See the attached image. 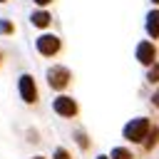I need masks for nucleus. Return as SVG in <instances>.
<instances>
[{
	"label": "nucleus",
	"instance_id": "nucleus-1",
	"mask_svg": "<svg viewBox=\"0 0 159 159\" xmlns=\"http://www.w3.org/2000/svg\"><path fill=\"white\" fill-rule=\"evenodd\" d=\"M149 132H152L149 119L147 117H137V119H132L124 127V139H129V142H144L149 137Z\"/></svg>",
	"mask_w": 159,
	"mask_h": 159
},
{
	"label": "nucleus",
	"instance_id": "nucleus-2",
	"mask_svg": "<svg viewBox=\"0 0 159 159\" xmlns=\"http://www.w3.org/2000/svg\"><path fill=\"white\" fill-rule=\"evenodd\" d=\"M70 80H72V75H70V70L62 67V65H55V67L47 70V84H50L52 89H65V87L70 84Z\"/></svg>",
	"mask_w": 159,
	"mask_h": 159
},
{
	"label": "nucleus",
	"instance_id": "nucleus-3",
	"mask_svg": "<svg viewBox=\"0 0 159 159\" xmlns=\"http://www.w3.org/2000/svg\"><path fill=\"white\" fill-rule=\"evenodd\" d=\"M35 45H37V52L45 57H52L60 52V37L57 35H40Z\"/></svg>",
	"mask_w": 159,
	"mask_h": 159
},
{
	"label": "nucleus",
	"instance_id": "nucleus-4",
	"mask_svg": "<svg viewBox=\"0 0 159 159\" xmlns=\"http://www.w3.org/2000/svg\"><path fill=\"white\" fill-rule=\"evenodd\" d=\"M52 107H55V112H57L60 117H75V114H77V102H75L72 97H67V94H60V97L52 102Z\"/></svg>",
	"mask_w": 159,
	"mask_h": 159
},
{
	"label": "nucleus",
	"instance_id": "nucleus-5",
	"mask_svg": "<svg viewBox=\"0 0 159 159\" xmlns=\"http://www.w3.org/2000/svg\"><path fill=\"white\" fill-rule=\"evenodd\" d=\"M20 97H22V102H27V104L37 102V87H35V80H32L30 75H22V77H20Z\"/></svg>",
	"mask_w": 159,
	"mask_h": 159
},
{
	"label": "nucleus",
	"instance_id": "nucleus-6",
	"mask_svg": "<svg viewBox=\"0 0 159 159\" xmlns=\"http://www.w3.org/2000/svg\"><path fill=\"white\" fill-rule=\"evenodd\" d=\"M154 57H157V47L152 45V42H139L137 45V60L142 62V65H147V67H152L154 65Z\"/></svg>",
	"mask_w": 159,
	"mask_h": 159
},
{
	"label": "nucleus",
	"instance_id": "nucleus-7",
	"mask_svg": "<svg viewBox=\"0 0 159 159\" xmlns=\"http://www.w3.org/2000/svg\"><path fill=\"white\" fill-rule=\"evenodd\" d=\"M147 32L149 37H159V10H152L147 15Z\"/></svg>",
	"mask_w": 159,
	"mask_h": 159
},
{
	"label": "nucleus",
	"instance_id": "nucleus-8",
	"mask_svg": "<svg viewBox=\"0 0 159 159\" xmlns=\"http://www.w3.org/2000/svg\"><path fill=\"white\" fill-rule=\"evenodd\" d=\"M50 12L47 10H37V12H32V17H30V22L35 25V27H47L50 25Z\"/></svg>",
	"mask_w": 159,
	"mask_h": 159
},
{
	"label": "nucleus",
	"instance_id": "nucleus-9",
	"mask_svg": "<svg viewBox=\"0 0 159 159\" xmlns=\"http://www.w3.org/2000/svg\"><path fill=\"white\" fill-rule=\"evenodd\" d=\"M157 144H159V127H152L149 137L144 139V147H147V149H154Z\"/></svg>",
	"mask_w": 159,
	"mask_h": 159
},
{
	"label": "nucleus",
	"instance_id": "nucleus-10",
	"mask_svg": "<svg viewBox=\"0 0 159 159\" xmlns=\"http://www.w3.org/2000/svg\"><path fill=\"white\" fill-rule=\"evenodd\" d=\"M109 159H134V157H132V152H129V149L117 147V149H112V157H109Z\"/></svg>",
	"mask_w": 159,
	"mask_h": 159
},
{
	"label": "nucleus",
	"instance_id": "nucleus-11",
	"mask_svg": "<svg viewBox=\"0 0 159 159\" xmlns=\"http://www.w3.org/2000/svg\"><path fill=\"white\" fill-rule=\"evenodd\" d=\"M15 32V25L10 20H0V35H12Z\"/></svg>",
	"mask_w": 159,
	"mask_h": 159
},
{
	"label": "nucleus",
	"instance_id": "nucleus-12",
	"mask_svg": "<svg viewBox=\"0 0 159 159\" xmlns=\"http://www.w3.org/2000/svg\"><path fill=\"white\" fill-rule=\"evenodd\" d=\"M147 80H149V82H159V62H154V65L149 67V72H147Z\"/></svg>",
	"mask_w": 159,
	"mask_h": 159
},
{
	"label": "nucleus",
	"instance_id": "nucleus-13",
	"mask_svg": "<svg viewBox=\"0 0 159 159\" xmlns=\"http://www.w3.org/2000/svg\"><path fill=\"white\" fill-rule=\"evenodd\" d=\"M77 144L82 147V149H87L89 144H87V137H84V132H77Z\"/></svg>",
	"mask_w": 159,
	"mask_h": 159
},
{
	"label": "nucleus",
	"instance_id": "nucleus-14",
	"mask_svg": "<svg viewBox=\"0 0 159 159\" xmlns=\"http://www.w3.org/2000/svg\"><path fill=\"white\" fill-rule=\"evenodd\" d=\"M55 159H70V154H67V149H62V147H60V149L55 152Z\"/></svg>",
	"mask_w": 159,
	"mask_h": 159
},
{
	"label": "nucleus",
	"instance_id": "nucleus-15",
	"mask_svg": "<svg viewBox=\"0 0 159 159\" xmlns=\"http://www.w3.org/2000/svg\"><path fill=\"white\" fill-rule=\"evenodd\" d=\"M152 102H154V107H159V89L152 94Z\"/></svg>",
	"mask_w": 159,
	"mask_h": 159
},
{
	"label": "nucleus",
	"instance_id": "nucleus-16",
	"mask_svg": "<svg viewBox=\"0 0 159 159\" xmlns=\"http://www.w3.org/2000/svg\"><path fill=\"white\" fill-rule=\"evenodd\" d=\"M32 2H37V5H40V7H45V5H50V2H52V0H32Z\"/></svg>",
	"mask_w": 159,
	"mask_h": 159
},
{
	"label": "nucleus",
	"instance_id": "nucleus-17",
	"mask_svg": "<svg viewBox=\"0 0 159 159\" xmlns=\"http://www.w3.org/2000/svg\"><path fill=\"white\" fill-rule=\"evenodd\" d=\"M97 159H109V157H104V154H99V157H97Z\"/></svg>",
	"mask_w": 159,
	"mask_h": 159
},
{
	"label": "nucleus",
	"instance_id": "nucleus-18",
	"mask_svg": "<svg viewBox=\"0 0 159 159\" xmlns=\"http://www.w3.org/2000/svg\"><path fill=\"white\" fill-rule=\"evenodd\" d=\"M32 159H45V157H32Z\"/></svg>",
	"mask_w": 159,
	"mask_h": 159
},
{
	"label": "nucleus",
	"instance_id": "nucleus-19",
	"mask_svg": "<svg viewBox=\"0 0 159 159\" xmlns=\"http://www.w3.org/2000/svg\"><path fill=\"white\" fill-rule=\"evenodd\" d=\"M152 2H157V5H159V0H152Z\"/></svg>",
	"mask_w": 159,
	"mask_h": 159
},
{
	"label": "nucleus",
	"instance_id": "nucleus-20",
	"mask_svg": "<svg viewBox=\"0 0 159 159\" xmlns=\"http://www.w3.org/2000/svg\"><path fill=\"white\" fill-rule=\"evenodd\" d=\"M0 2H5V0H0Z\"/></svg>",
	"mask_w": 159,
	"mask_h": 159
},
{
	"label": "nucleus",
	"instance_id": "nucleus-21",
	"mask_svg": "<svg viewBox=\"0 0 159 159\" xmlns=\"http://www.w3.org/2000/svg\"><path fill=\"white\" fill-rule=\"evenodd\" d=\"M0 57H2V55H0Z\"/></svg>",
	"mask_w": 159,
	"mask_h": 159
}]
</instances>
